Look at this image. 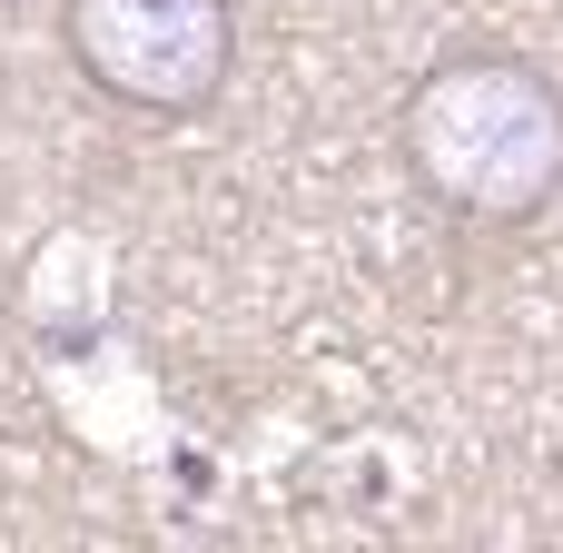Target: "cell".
<instances>
[{
  "mask_svg": "<svg viewBox=\"0 0 563 553\" xmlns=\"http://www.w3.org/2000/svg\"><path fill=\"white\" fill-rule=\"evenodd\" d=\"M406 178L465 228H525L563 188V79L525 49H455L396 109Z\"/></svg>",
  "mask_w": 563,
  "mask_h": 553,
  "instance_id": "6da1fadb",
  "label": "cell"
},
{
  "mask_svg": "<svg viewBox=\"0 0 563 553\" xmlns=\"http://www.w3.org/2000/svg\"><path fill=\"white\" fill-rule=\"evenodd\" d=\"M69 69L129 119H198L238 69V0H59Z\"/></svg>",
  "mask_w": 563,
  "mask_h": 553,
  "instance_id": "7a4b0ae2",
  "label": "cell"
}]
</instances>
